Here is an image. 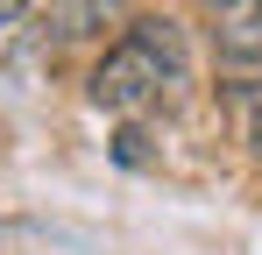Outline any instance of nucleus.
Wrapping results in <instances>:
<instances>
[{"instance_id":"nucleus-1","label":"nucleus","mask_w":262,"mask_h":255,"mask_svg":"<svg viewBox=\"0 0 262 255\" xmlns=\"http://www.w3.org/2000/svg\"><path fill=\"white\" fill-rule=\"evenodd\" d=\"M177 85H184V36H177V22L149 14V22H128L106 42V57L92 71V107L135 121V114H156Z\"/></svg>"},{"instance_id":"nucleus-2","label":"nucleus","mask_w":262,"mask_h":255,"mask_svg":"<svg viewBox=\"0 0 262 255\" xmlns=\"http://www.w3.org/2000/svg\"><path fill=\"white\" fill-rule=\"evenodd\" d=\"M220 78H262V0H213Z\"/></svg>"},{"instance_id":"nucleus-3","label":"nucleus","mask_w":262,"mask_h":255,"mask_svg":"<svg viewBox=\"0 0 262 255\" xmlns=\"http://www.w3.org/2000/svg\"><path fill=\"white\" fill-rule=\"evenodd\" d=\"M128 14V0H50L43 7V36L50 42H85L99 29H114Z\"/></svg>"},{"instance_id":"nucleus-4","label":"nucleus","mask_w":262,"mask_h":255,"mask_svg":"<svg viewBox=\"0 0 262 255\" xmlns=\"http://www.w3.org/2000/svg\"><path fill=\"white\" fill-rule=\"evenodd\" d=\"M220 92H227V107H234L241 135H248V149L262 156V78H227Z\"/></svg>"},{"instance_id":"nucleus-5","label":"nucleus","mask_w":262,"mask_h":255,"mask_svg":"<svg viewBox=\"0 0 262 255\" xmlns=\"http://www.w3.org/2000/svg\"><path fill=\"white\" fill-rule=\"evenodd\" d=\"M21 7H29V0H0V22H14V14H21Z\"/></svg>"}]
</instances>
